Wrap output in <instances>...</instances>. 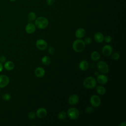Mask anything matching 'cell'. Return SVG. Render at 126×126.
I'll list each match as a JSON object with an SVG mask.
<instances>
[{
    "label": "cell",
    "instance_id": "cell-12",
    "mask_svg": "<svg viewBox=\"0 0 126 126\" xmlns=\"http://www.w3.org/2000/svg\"><path fill=\"white\" fill-rule=\"evenodd\" d=\"M79 100V96L76 94H73L71 95L68 99V103L71 105H74L78 103Z\"/></svg>",
    "mask_w": 126,
    "mask_h": 126
},
{
    "label": "cell",
    "instance_id": "cell-37",
    "mask_svg": "<svg viewBox=\"0 0 126 126\" xmlns=\"http://www.w3.org/2000/svg\"></svg>",
    "mask_w": 126,
    "mask_h": 126
},
{
    "label": "cell",
    "instance_id": "cell-13",
    "mask_svg": "<svg viewBox=\"0 0 126 126\" xmlns=\"http://www.w3.org/2000/svg\"><path fill=\"white\" fill-rule=\"evenodd\" d=\"M36 27L34 24L32 23H28L25 27V31L29 34H32L35 32Z\"/></svg>",
    "mask_w": 126,
    "mask_h": 126
},
{
    "label": "cell",
    "instance_id": "cell-7",
    "mask_svg": "<svg viewBox=\"0 0 126 126\" xmlns=\"http://www.w3.org/2000/svg\"><path fill=\"white\" fill-rule=\"evenodd\" d=\"M35 46L40 50H44L47 49L48 44L46 41L43 39H38L35 42Z\"/></svg>",
    "mask_w": 126,
    "mask_h": 126
},
{
    "label": "cell",
    "instance_id": "cell-32",
    "mask_svg": "<svg viewBox=\"0 0 126 126\" xmlns=\"http://www.w3.org/2000/svg\"><path fill=\"white\" fill-rule=\"evenodd\" d=\"M55 0H46L47 4L49 5H52L54 4Z\"/></svg>",
    "mask_w": 126,
    "mask_h": 126
},
{
    "label": "cell",
    "instance_id": "cell-26",
    "mask_svg": "<svg viewBox=\"0 0 126 126\" xmlns=\"http://www.w3.org/2000/svg\"><path fill=\"white\" fill-rule=\"evenodd\" d=\"M36 116V114L35 112L33 111H31L28 114V117L29 119L30 120H33L35 118Z\"/></svg>",
    "mask_w": 126,
    "mask_h": 126
},
{
    "label": "cell",
    "instance_id": "cell-14",
    "mask_svg": "<svg viewBox=\"0 0 126 126\" xmlns=\"http://www.w3.org/2000/svg\"><path fill=\"white\" fill-rule=\"evenodd\" d=\"M86 34V31L83 28L77 29L75 32V35L78 39H81L85 36Z\"/></svg>",
    "mask_w": 126,
    "mask_h": 126
},
{
    "label": "cell",
    "instance_id": "cell-20",
    "mask_svg": "<svg viewBox=\"0 0 126 126\" xmlns=\"http://www.w3.org/2000/svg\"><path fill=\"white\" fill-rule=\"evenodd\" d=\"M96 91L99 95H104L106 93V89L102 86H97L96 87Z\"/></svg>",
    "mask_w": 126,
    "mask_h": 126
},
{
    "label": "cell",
    "instance_id": "cell-15",
    "mask_svg": "<svg viewBox=\"0 0 126 126\" xmlns=\"http://www.w3.org/2000/svg\"><path fill=\"white\" fill-rule=\"evenodd\" d=\"M34 74L38 78L43 77L45 74V70L44 68L42 67H37L35 68L34 70Z\"/></svg>",
    "mask_w": 126,
    "mask_h": 126
},
{
    "label": "cell",
    "instance_id": "cell-31",
    "mask_svg": "<svg viewBox=\"0 0 126 126\" xmlns=\"http://www.w3.org/2000/svg\"><path fill=\"white\" fill-rule=\"evenodd\" d=\"M6 61V57L4 55H1L0 56V63H4Z\"/></svg>",
    "mask_w": 126,
    "mask_h": 126
},
{
    "label": "cell",
    "instance_id": "cell-28",
    "mask_svg": "<svg viewBox=\"0 0 126 126\" xmlns=\"http://www.w3.org/2000/svg\"><path fill=\"white\" fill-rule=\"evenodd\" d=\"M85 44H87V45H89L90 44L92 43V41H93V39L92 38L90 37H86L85 40H84Z\"/></svg>",
    "mask_w": 126,
    "mask_h": 126
},
{
    "label": "cell",
    "instance_id": "cell-6",
    "mask_svg": "<svg viewBox=\"0 0 126 126\" xmlns=\"http://www.w3.org/2000/svg\"><path fill=\"white\" fill-rule=\"evenodd\" d=\"M90 102L92 106L97 107L99 106L101 104V99L98 95L94 94L91 96L90 98Z\"/></svg>",
    "mask_w": 126,
    "mask_h": 126
},
{
    "label": "cell",
    "instance_id": "cell-19",
    "mask_svg": "<svg viewBox=\"0 0 126 126\" xmlns=\"http://www.w3.org/2000/svg\"><path fill=\"white\" fill-rule=\"evenodd\" d=\"M91 59L94 61H97L100 58V53L97 51H94L92 52L91 55Z\"/></svg>",
    "mask_w": 126,
    "mask_h": 126
},
{
    "label": "cell",
    "instance_id": "cell-10",
    "mask_svg": "<svg viewBox=\"0 0 126 126\" xmlns=\"http://www.w3.org/2000/svg\"><path fill=\"white\" fill-rule=\"evenodd\" d=\"M96 80V82H97L99 84L104 85L107 83L108 81V77L106 75H104V74H99L98 75H97Z\"/></svg>",
    "mask_w": 126,
    "mask_h": 126
},
{
    "label": "cell",
    "instance_id": "cell-36",
    "mask_svg": "<svg viewBox=\"0 0 126 126\" xmlns=\"http://www.w3.org/2000/svg\"><path fill=\"white\" fill-rule=\"evenodd\" d=\"M11 2H14V1H15L16 0H9Z\"/></svg>",
    "mask_w": 126,
    "mask_h": 126
},
{
    "label": "cell",
    "instance_id": "cell-4",
    "mask_svg": "<svg viewBox=\"0 0 126 126\" xmlns=\"http://www.w3.org/2000/svg\"><path fill=\"white\" fill-rule=\"evenodd\" d=\"M96 67L98 71L103 74H106L108 72L109 67L108 64L104 61H101L97 63Z\"/></svg>",
    "mask_w": 126,
    "mask_h": 126
},
{
    "label": "cell",
    "instance_id": "cell-1",
    "mask_svg": "<svg viewBox=\"0 0 126 126\" xmlns=\"http://www.w3.org/2000/svg\"><path fill=\"white\" fill-rule=\"evenodd\" d=\"M34 25L38 29H45L48 27L49 25V21L46 17L40 16L35 19Z\"/></svg>",
    "mask_w": 126,
    "mask_h": 126
},
{
    "label": "cell",
    "instance_id": "cell-11",
    "mask_svg": "<svg viewBox=\"0 0 126 126\" xmlns=\"http://www.w3.org/2000/svg\"><path fill=\"white\" fill-rule=\"evenodd\" d=\"M36 116L40 119H42L45 118L47 115V110L43 107L38 108L36 111Z\"/></svg>",
    "mask_w": 126,
    "mask_h": 126
},
{
    "label": "cell",
    "instance_id": "cell-22",
    "mask_svg": "<svg viewBox=\"0 0 126 126\" xmlns=\"http://www.w3.org/2000/svg\"><path fill=\"white\" fill-rule=\"evenodd\" d=\"M28 17L29 20L31 21H34L36 18V15L35 13L34 12H32V11H31L29 13V14L28 15Z\"/></svg>",
    "mask_w": 126,
    "mask_h": 126
},
{
    "label": "cell",
    "instance_id": "cell-18",
    "mask_svg": "<svg viewBox=\"0 0 126 126\" xmlns=\"http://www.w3.org/2000/svg\"><path fill=\"white\" fill-rule=\"evenodd\" d=\"M104 35L100 32H97L94 35L95 41L98 43H101L104 41Z\"/></svg>",
    "mask_w": 126,
    "mask_h": 126
},
{
    "label": "cell",
    "instance_id": "cell-2",
    "mask_svg": "<svg viewBox=\"0 0 126 126\" xmlns=\"http://www.w3.org/2000/svg\"><path fill=\"white\" fill-rule=\"evenodd\" d=\"M86 47V44L84 40L81 39L75 40L72 43V48L77 53H80L84 51Z\"/></svg>",
    "mask_w": 126,
    "mask_h": 126
},
{
    "label": "cell",
    "instance_id": "cell-8",
    "mask_svg": "<svg viewBox=\"0 0 126 126\" xmlns=\"http://www.w3.org/2000/svg\"><path fill=\"white\" fill-rule=\"evenodd\" d=\"M10 79L6 75H0V88H3L9 83Z\"/></svg>",
    "mask_w": 126,
    "mask_h": 126
},
{
    "label": "cell",
    "instance_id": "cell-24",
    "mask_svg": "<svg viewBox=\"0 0 126 126\" xmlns=\"http://www.w3.org/2000/svg\"><path fill=\"white\" fill-rule=\"evenodd\" d=\"M111 55L112 59L114 60H118L120 58V55L118 52H114L113 54L112 53Z\"/></svg>",
    "mask_w": 126,
    "mask_h": 126
},
{
    "label": "cell",
    "instance_id": "cell-17",
    "mask_svg": "<svg viewBox=\"0 0 126 126\" xmlns=\"http://www.w3.org/2000/svg\"><path fill=\"white\" fill-rule=\"evenodd\" d=\"M14 67H15L14 63L11 61H6L4 63L3 67L5 69H6L7 71H11L13 70L14 68Z\"/></svg>",
    "mask_w": 126,
    "mask_h": 126
},
{
    "label": "cell",
    "instance_id": "cell-29",
    "mask_svg": "<svg viewBox=\"0 0 126 126\" xmlns=\"http://www.w3.org/2000/svg\"><path fill=\"white\" fill-rule=\"evenodd\" d=\"M48 52L50 55H53L55 53V49L52 46H50L48 49Z\"/></svg>",
    "mask_w": 126,
    "mask_h": 126
},
{
    "label": "cell",
    "instance_id": "cell-5",
    "mask_svg": "<svg viewBox=\"0 0 126 126\" xmlns=\"http://www.w3.org/2000/svg\"><path fill=\"white\" fill-rule=\"evenodd\" d=\"M67 116L71 120H76L79 116V110L75 107H70L67 111Z\"/></svg>",
    "mask_w": 126,
    "mask_h": 126
},
{
    "label": "cell",
    "instance_id": "cell-9",
    "mask_svg": "<svg viewBox=\"0 0 126 126\" xmlns=\"http://www.w3.org/2000/svg\"><path fill=\"white\" fill-rule=\"evenodd\" d=\"M101 51L104 56L108 57L112 54L113 52V48L110 45H105L102 48Z\"/></svg>",
    "mask_w": 126,
    "mask_h": 126
},
{
    "label": "cell",
    "instance_id": "cell-3",
    "mask_svg": "<svg viewBox=\"0 0 126 126\" xmlns=\"http://www.w3.org/2000/svg\"><path fill=\"white\" fill-rule=\"evenodd\" d=\"M83 86L87 89H93L96 86V80L93 76H88L84 79L83 82Z\"/></svg>",
    "mask_w": 126,
    "mask_h": 126
},
{
    "label": "cell",
    "instance_id": "cell-23",
    "mask_svg": "<svg viewBox=\"0 0 126 126\" xmlns=\"http://www.w3.org/2000/svg\"><path fill=\"white\" fill-rule=\"evenodd\" d=\"M67 116V114L64 111H62L61 112H60L58 115V118L59 120H64Z\"/></svg>",
    "mask_w": 126,
    "mask_h": 126
},
{
    "label": "cell",
    "instance_id": "cell-25",
    "mask_svg": "<svg viewBox=\"0 0 126 126\" xmlns=\"http://www.w3.org/2000/svg\"><path fill=\"white\" fill-rule=\"evenodd\" d=\"M2 98L4 100L8 101V100H9L11 98V95L9 94H8V93L4 94L2 95Z\"/></svg>",
    "mask_w": 126,
    "mask_h": 126
},
{
    "label": "cell",
    "instance_id": "cell-30",
    "mask_svg": "<svg viewBox=\"0 0 126 126\" xmlns=\"http://www.w3.org/2000/svg\"><path fill=\"white\" fill-rule=\"evenodd\" d=\"M94 111V109L91 106H88L85 108V112L87 113H91Z\"/></svg>",
    "mask_w": 126,
    "mask_h": 126
},
{
    "label": "cell",
    "instance_id": "cell-21",
    "mask_svg": "<svg viewBox=\"0 0 126 126\" xmlns=\"http://www.w3.org/2000/svg\"><path fill=\"white\" fill-rule=\"evenodd\" d=\"M51 60L50 58L48 56H44L41 58L42 63L45 65H49L51 63Z\"/></svg>",
    "mask_w": 126,
    "mask_h": 126
},
{
    "label": "cell",
    "instance_id": "cell-16",
    "mask_svg": "<svg viewBox=\"0 0 126 126\" xmlns=\"http://www.w3.org/2000/svg\"><path fill=\"white\" fill-rule=\"evenodd\" d=\"M89 66V63L86 60H82L78 64L79 68L82 71H85L88 69Z\"/></svg>",
    "mask_w": 126,
    "mask_h": 126
},
{
    "label": "cell",
    "instance_id": "cell-35",
    "mask_svg": "<svg viewBox=\"0 0 126 126\" xmlns=\"http://www.w3.org/2000/svg\"><path fill=\"white\" fill-rule=\"evenodd\" d=\"M94 75H95L97 76V75H98L99 74V72H98V71H95V72H94Z\"/></svg>",
    "mask_w": 126,
    "mask_h": 126
},
{
    "label": "cell",
    "instance_id": "cell-27",
    "mask_svg": "<svg viewBox=\"0 0 126 126\" xmlns=\"http://www.w3.org/2000/svg\"><path fill=\"white\" fill-rule=\"evenodd\" d=\"M112 40V38L110 35H107L104 37V40L106 42V43H110L111 42Z\"/></svg>",
    "mask_w": 126,
    "mask_h": 126
},
{
    "label": "cell",
    "instance_id": "cell-34",
    "mask_svg": "<svg viewBox=\"0 0 126 126\" xmlns=\"http://www.w3.org/2000/svg\"><path fill=\"white\" fill-rule=\"evenodd\" d=\"M3 65L1 63H0V72H1L2 71V70H3Z\"/></svg>",
    "mask_w": 126,
    "mask_h": 126
},
{
    "label": "cell",
    "instance_id": "cell-33",
    "mask_svg": "<svg viewBox=\"0 0 126 126\" xmlns=\"http://www.w3.org/2000/svg\"><path fill=\"white\" fill-rule=\"evenodd\" d=\"M120 126H126V123L125 121H123L120 124H119Z\"/></svg>",
    "mask_w": 126,
    "mask_h": 126
}]
</instances>
